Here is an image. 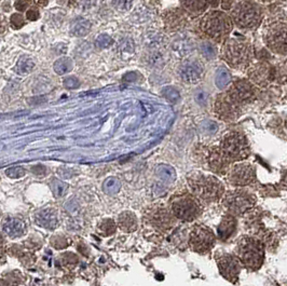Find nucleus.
<instances>
[{"label": "nucleus", "instance_id": "obj_17", "mask_svg": "<svg viewBox=\"0 0 287 286\" xmlns=\"http://www.w3.org/2000/svg\"><path fill=\"white\" fill-rule=\"evenodd\" d=\"M149 221L152 226L161 231L171 230L176 225V217L171 210L164 207H156L149 212Z\"/></svg>", "mask_w": 287, "mask_h": 286}, {"label": "nucleus", "instance_id": "obj_11", "mask_svg": "<svg viewBox=\"0 0 287 286\" xmlns=\"http://www.w3.org/2000/svg\"><path fill=\"white\" fill-rule=\"evenodd\" d=\"M263 40L271 52L279 55H287V24L274 23L266 28Z\"/></svg>", "mask_w": 287, "mask_h": 286}, {"label": "nucleus", "instance_id": "obj_1", "mask_svg": "<svg viewBox=\"0 0 287 286\" xmlns=\"http://www.w3.org/2000/svg\"><path fill=\"white\" fill-rule=\"evenodd\" d=\"M189 191L204 204H213L221 200L225 185L215 175L201 171H191L186 176Z\"/></svg>", "mask_w": 287, "mask_h": 286}, {"label": "nucleus", "instance_id": "obj_29", "mask_svg": "<svg viewBox=\"0 0 287 286\" xmlns=\"http://www.w3.org/2000/svg\"><path fill=\"white\" fill-rule=\"evenodd\" d=\"M132 18H133V21L139 22V23L147 22V21H150L152 19V13L148 8L141 7L135 11L133 15H132Z\"/></svg>", "mask_w": 287, "mask_h": 286}, {"label": "nucleus", "instance_id": "obj_6", "mask_svg": "<svg viewBox=\"0 0 287 286\" xmlns=\"http://www.w3.org/2000/svg\"><path fill=\"white\" fill-rule=\"evenodd\" d=\"M222 205L234 216H243L252 211L257 203V197L245 187H235L233 190L225 191L221 198Z\"/></svg>", "mask_w": 287, "mask_h": 286}, {"label": "nucleus", "instance_id": "obj_8", "mask_svg": "<svg viewBox=\"0 0 287 286\" xmlns=\"http://www.w3.org/2000/svg\"><path fill=\"white\" fill-rule=\"evenodd\" d=\"M232 20L240 28L255 30L261 22L260 7L251 1L239 2L232 10Z\"/></svg>", "mask_w": 287, "mask_h": 286}, {"label": "nucleus", "instance_id": "obj_16", "mask_svg": "<svg viewBox=\"0 0 287 286\" xmlns=\"http://www.w3.org/2000/svg\"><path fill=\"white\" fill-rule=\"evenodd\" d=\"M248 76L255 85L265 88L275 79V70L267 63H257L250 67Z\"/></svg>", "mask_w": 287, "mask_h": 286}, {"label": "nucleus", "instance_id": "obj_26", "mask_svg": "<svg viewBox=\"0 0 287 286\" xmlns=\"http://www.w3.org/2000/svg\"><path fill=\"white\" fill-rule=\"evenodd\" d=\"M34 67H35V63L32 59L27 56H23L19 60L18 64H16L15 67V71L20 75H27V73H30L33 70Z\"/></svg>", "mask_w": 287, "mask_h": 286}, {"label": "nucleus", "instance_id": "obj_24", "mask_svg": "<svg viewBox=\"0 0 287 286\" xmlns=\"http://www.w3.org/2000/svg\"><path fill=\"white\" fill-rule=\"evenodd\" d=\"M91 31V23L83 18H77L73 20L71 25L72 35L76 37H83L88 35Z\"/></svg>", "mask_w": 287, "mask_h": 286}, {"label": "nucleus", "instance_id": "obj_14", "mask_svg": "<svg viewBox=\"0 0 287 286\" xmlns=\"http://www.w3.org/2000/svg\"><path fill=\"white\" fill-rule=\"evenodd\" d=\"M215 260L218 267L220 276L230 283H237L241 270H242V264L235 254L230 253H220L215 256Z\"/></svg>", "mask_w": 287, "mask_h": 286}, {"label": "nucleus", "instance_id": "obj_27", "mask_svg": "<svg viewBox=\"0 0 287 286\" xmlns=\"http://www.w3.org/2000/svg\"><path fill=\"white\" fill-rule=\"evenodd\" d=\"M72 70V62L68 57H62L54 63V71L57 75H65Z\"/></svg>", "mask_w": 287, "mask_h": 286}, {"label": "nucleus", "instance_id": "obj_44", "mask_svg": "<svg viewBox=\"0 0 287 286\" xmlns=\"http://www.w3.org/2000/svg\"><path fill=\"white\" fill-rule=\"evenodd\" d=\"M5 262V255L0 251V265H3Z\"/></svg>", "mask_w": 287, "mask_h": 286}, {"label": "nucleus", "instance_id": "obj_36", "mask_svg": "<svg viewBox=\"0 0 287 286\" xmlns=\"http://www.w3.org/2000/svg\"><path fill=\"white\" fill-rule=\"evenodd\" d=\"M25 24V20L21 14H13L10 19V25L12 26L14 30H19Z\"/></svg>", "mask_w": 287, "mask_h": 286}, {"label": "nucleus", "instance_id": "obj_23", "mask_svg": "<svg viewBox=\"0 0 287 286\" xmlns=\"http://www.w3.org/2000/svg\"><path fill=\"white\" fill-rule=\"evenodd\" d=\"M164 22H165V25L168 26L170 30L177 31L185 25L186 19L182 12L176 10V11H172V12H169L168 14H166V16L164 18Z\"/></svg>", "mask_w": 287, "mask_h": 286}, {"label": "nucleus", "instance_id": "obj_3", "mask_svg": "<svg viewBox=\"0 0 287 286\" xmlns=\"http://www.w3.org/2000/svg\"><path fill=\"white\" fill-rule=\"evenodd\" d=\"M220 55L229 66L243 71L250 67L254 53L250 42L238 38H229L223 41Z\"/></svg>", "mask_w": 287, "mask_h": 286}, {"label": "nucleus", "instance_id": "obj_43", "mask_svg": "<svg viewBox=\"0 0 287 286\" xmlns=\"http://www.w3.org/2000/svg\"><path fill=\"white\" fill-rule=\"evenodd\" d=\"M5 30H7V21H5L4 16L0 15V35L3 34Z\"/></svg>", "mask_w": 287, "mask_h": 286}, {"label": "nucleus", "instance_id": "obj_32", "mask_svg": "<svg viewBox=\"0 0 287 286\" xmlns=\"http://www.w3.org/2000/svg\"><path fill=\"white\" fill-rule=\"evenodd\" d=\"M51 244H52V247L56 250H62V249H65L68 247V244H70V241L63 236H54L51 240Z\"/></svg>", "mask_w": 287, "mask_h": 286}, {"label": "nucleus", "instance_id": "obj_22", "mask_svg": "<svg viewBox=\"0 0 287 286\" xmlns=\"http://www.w3.org/2000/svg\"><path fill=\"white\" fill-rule=\"evenodd\" d=\"M119 228L124 232H134L139 228V220L134 213L130 211L123 212L119 215L118 218Z\"/></svg>", "mask_w": 287, "mask_h": 286}, {"label": "nucleus", "instance_id": "obj_18", "mask_svg": "<svg viewBox=\"0 0 287 286\" xmlns=\"http://www.w3.org/2000/svg\"><path fill=\"white\" fill-rule=\"evenodd\" d=\"M237 227L238 220L234 215L230 213L223 215L220 224L217 227V238L223 242L228 241L237 232Z\"/></svg>", "mask_w": 287, "mask_h": 286}, {"label": "nucleus", "instance_id": "obj_28", "mask_svg": "<svg viewBox=\"0 0 287 286\" xmlns=\"http://www.w3.org/2000/svg\"><path fill=\"white\" fill-rule=\"evenodd\" d=\"M116 222H114L112 219H106L103 220L101 224L97 227V230H99V233L102 234L104 237H109L116 232Z\"/></svg>", "mask_w": 287, "mask_h": 286}, {"label": "nucleus", "instance_id": "obj_31", "mask_svg": "<svg viewBox=\"0 0 287 286\" xmlns=\"http://www.w3.org/2000/svg\"><path fill=\"white\" fill-rule=\"evenodd\" d=\"M104 191L108 194H114L120 188V182L116 179H109L104 182Z\"/></svg>", "mask_w": 287, "mask_h": 286}, {"label": "nucleus", "instance_id": "obj_37", "mask_svg": "<svg viewBox=\"0 0 287 286\" xmlns=\"http://www.w3.org/2000/svg\"><path fill=\"white\" fill-rule=\"evenodd\" d=\"M96 45L101 49H105L108 48L109 45L112 43V39L110 38V36L108 35H101L99 38L96 39Z\"/></svg>", "mask_w": 287, "mask_h": 286}, {"label": "nucleus", "instance_id": "obj_4", "mask_svg": "<svg viewBox=\"0 0 287 286\" xmlns=\"http://www.w3.org/2000/svg\"><path fill=\"white\" fill-rule=\"evenodd\" d=\"M200 31L215 42H222L232 31V21L221 11H210L200 21Z\"/></svg>", "mask_w": 287, "mask_h": 286}, {"label": "nucleus", "instance_id": "obj_5", "mask_svg": "<svg viewBox=\"0 0 287 286\" xmlns=\"http://www.w3.org/2000/svg\"><path fill=\"white\" fill-rule=\"evenodd\" d=\"M170 210L176 219L191 222L203 213V203L189 192H180L170 200Z\"/></svg>", "mask_w": 287, "mask_h": 286}, {"label": "nucleus", "instance_id": "obj_39", "mask_svg": "<svg viewBox=\"0 0 287 286\" xmlns=\"http://www.w3.org/2000/svg\"><path fill=\"white\" fill-rule=\"evenodd\" d=\"M31 4V0H16L15 1V8L19 11H25L27 8L30 7Z\"/></svg>", "mask_w": 287, "mask_h": 286}, {"label": "nucleus", "instance_id": "obj_12", "mask_svg": "<svg viewBox=\"0 0 287 286\" xmlns=\"http://www.w3.org/2000/svg\"><path fill=\"white\" fill-rule=\"evenodd\" d=\"M243 106L235 102L226 91L218 94L214 102V111L216 116L222 121L233 122L242 116Z\"/></svg>", "mask_w": 287, "mask_h": 286}, {"label": "nucleus", "instance_id": "obj_38", "mask_svg": "<svg viewBox=\"0 0 287 286\" xmlns=\"http://www.w3.org/2000/svg\"><path fill=\"white\" fill-rule=\"evenodd\" d=\"M64 85H65V88H67V89L73 90V89H77V88L79 87V85H80V82H79V80H78L77 78H74V77H70V78H66V79H65Z\"/></svg>", "mask_w": 287, "mask_h": 286}, {"label": "nucleus", "instance_id": "obj_10", "mask_svg": "<svg viewBox=\"0 0 287 286\" xmlns=\"http://www.w3.org/2000/svg\"><path fill=\"white\" fill-rule=\"evenodd\" d=\"M226 177L229 184L233 187H249L257 182V170L250 162H235L230 165Z\"/></svg>", "mask_w": 287, "mask_h": 286}, {"label": "nucleus", "instance_id": "obj_19", "mask_svg": "<svg viewBox=\"0 0 287 286\" xmlns=\"http://www.w3.org/2000/svg\"><path fill=\"white\" fill-rule=\"evenodd\" d=\"M203 72L202 65L197 61H188L185 62L180 66V76L183 80L190 82H197V80L201 77Z\"/></svg>", "mask_w": 287, "mask_h": 286}, {"label": "nucleus", "instance_id": "obj_9", "mask_svg": "<svg viewBox=\"0 0 287 286\" xmlns=\"http://www.w3.org/2000/svg\"><path fill=\"white\" fill-rule=\"evenodd\" d=\"M216 234L204 225H194L189 233L188 244L192 251L200 255L211 253L216 243Z\"/></svg>", "mask_w": 287, "mask_h": 286}, {"label": "nucleus", "instance_id": "obj_41", "mask_svg": "<svg viewBox=\"0 0 287 286\" xmlns=\"http://www.w3.org/2000/svg\"><path fill=\"white\" fill-rule=\"evenodd\" d=\"M280 187L282 188L283 190L287 191V169L283 171L282 176H281V180H280Z\"/></svg>", "mask_w": 287, "mask_h": 286}, {"label": "nucleus", "instance_id": "obj_13", "mask_svg": "<svg viewBox=\"0 0 287 286\" xmlns=\"http://www.w3.org/2000/svg\"><path fill=\"white\" fill-rule=\"evenodd\" d=\"M226 92L243 107L251 104L258 97V89L251 80L248 79L235 80Z\"/></svg>", "mask_w": 287, "mask_h": 286}, {"label": "nucleus", "instance_id": "obj_15", "mask_svg": "<svg viewBox=\"0 0 287 286\" xmlns=\"http://www.w3.org/2000/svg\"><path fill=\"white\" fill-rule=\"evenodd\" d=\"M205 161L208 170L218 176H226L227 172L232 164L223 154L219 146H212L208 148L205 154Z\"/></svg>", "mask_w": 287, "mask_h": 286}, {"label": "nucleus", "instance_id": "obj_33", "mask_svg": "<svg viewBox=\"0 0 287 286\" xmlns=\"http://www.w3.org/2000/svg\"><path fill=\"white\" fill-rule=\"evenodd\" d=\"M113 7H116L120 11H128L132 8L134 0H110Z\"/></svg>", "mask_w": 287, "mask_h": 286}, {"label": "nucleus", "instance_id": "obj_25", "mask_svg": "<svg viewBox=\"0 0 287 286\" xmlns=\"http://www.w3.org/2000/svg\"><path fill=\"white\" fill-rule=\"evenodd\" d=\"M180 2L182 8L193 15L202 13L208 7V0H180Z\"/></svg>", "mask_w": 287, "mask_h": 286}, {"label": "nucleus", "instance_id": "obj_21", "mask_svg": "<svg viewBox=\"0 0 287 286\" xmlns=\"http://www.w3.org/2000/svg\"><path fill=\"white\" fill-rule=\"evenodd\" d=\"M35 221L40 227L50 229V230H52V229H54L57 226V224H59L55 212L50 209H45L37 212L35 215Z\"/></svg>", "mask_w": 287, "mask_h": 286}, {"label": "nucleus", "instance_id": "obj_45", "mask_svg": "<svg viewBox=\"0 0 287 286\" xmlns=\"http://www.w3.org/2000/svg\"><path fill=\"white\" fill-rule=\"evenodd\" d=\"M3 244H4V238L1 233H0V249H1L3 247Z\"/></svg>", "mask_w": 287, "mask_h": 286}, {"label": "nucleus", "instance_id": "obj_2", "mask_svg": "<svg viewBox=\"0 0 287 286\" xmlns=\"http://www.w3.org/2000/svg\"><path fill=\"white\" fill-rule=\"evenodd\" d=\"M265 253V243L256 236H243L235 248V255L241 264L251 272H256L262 267Z\"/></svg>", "mask_w": 287, "mask_h": 286}, {"label": "nucleus", "instance_id": "obj_30", "mask_svg": "<svg viewBox=\"0 0 287 286\" xmlns=\"http://www.w3.org/2000/svg\"><path fill=\"white\" fill-rule=\"evenodd\" d=\"M51 188H52L54 196L56 198H61L66 194L68 190V185H66L65 182H63L61 180L54 179L52 182H51Z\"/></svg>", "mask_w": 287, "mask_h": 286}, {"label": "nucleus", "instance_id": "obj_20", "mask_svg": "<svg viewBox=\"0 0 287 286\" xmlns=\"http://www.w3.org/2000/svg\"><path fill=\"white\" fill-rule=\"evenodd\" d=\"M2 229L4 233L11 239L20 238L26 232V225L18 218H7L4 220Z\"/></svg>", "mask_w": 287, "mask_h": 286}, {"label": "nucleus", "instance_id": "obj_35", "mask_svg": "<svg viewBox=\"0 0 287 286\" xmlns=\"http://www.w3.org/2000/svg\"><path fill=\"white\" fill-rule=\"evenodd\" d=\"M5 174H7L10 179H21V177L25 175V170L22 167H13L5 171Z\"/></svg>", "mask_w": 287, "mask_h": 286}, {"label": "nucleus", "instance_id": "obj_40", "mask_svg": "<svg viewBox=\"0 0 287 286\" xmlns=\"http://www.w3.org/2000/svg\"><path fill=\"white\" fill-rule=\"evenodd\" d=\"M26 18L31 21H36L39 18V11L36 8H31L30 10H27L26 12Z\"/></svg>", "mask_w": 287, "mask_h": 286}, {"label": "nucleus", "instance_id": "obj_7", "mask_svg": "<svg viewBox=\"0 0 287 286\" xmlns=\"http://www.w3.org/2000/svg\"><path fill=\"white\" fill-rule=\"evenodd\" d=\"M219 148L231 163L245 161L251 152L248 137L237 131H232L223 136Z\"/></svg>", "mask_w": 287, "mask_h": 286}, {"label": "nucleus", "instance_id": "obj_34", "mask_svg": "<svg viewBox=\"0 0 287 286\" xmlns=\"http://www.w3.org/2000/svg\"><path fill=\"white\" fill-rule=\"evenodd\" d=\"M61 260L66 267H73L78 264V257L72 253H64L61 256Z\"/></svg>", "mask_w": 287, "mask_h": 286}, {"label": "nucleus", "instance_id": "obj_42", "mask_svg": "<svg viewBox=\"0 0 287 286\" xmlns=\"http://www.w3.org/2000/svg\"><path fill=\"white\" fill-rule=\"evenodd\" d=\"M120 45H121V49H124L126 51H129V48L133 49V42L130 39H124Z\"/></svg>", "mask_w": 287, "mask_h": 286}]
</instances>
